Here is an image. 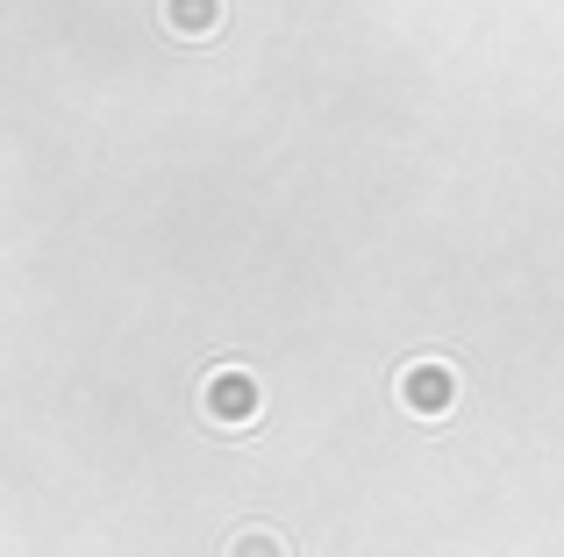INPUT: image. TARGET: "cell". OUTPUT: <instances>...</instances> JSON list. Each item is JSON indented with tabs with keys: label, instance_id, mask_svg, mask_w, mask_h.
<instances>
[{
	"label": "cell",
	"instance_id": "277c9868",
	"mask_svg": "<svg viewBox=\"0 0 564 557\" xmlns=\"http://www.w3.org/2000/svg\"><path fill=\"white\" fill-rule=\"evenodd\" d=\"M180 22L186 29H207V22H215V8H207V0H180Z\"/></svg>",
	"mask_w": 564,
	"mask_h": 557
},
{
	"label": "cell",
	"instance_id": "6da1fadb",
	"mask_svg": "<svg viewBox=\"0 0 564 557\" xmlns=\"http://www.w3.org/2000/svg\"><path fill=\"white\" fill-rule=\"evenodd\" d=\"M200 401H207V422L243 429V422H258V379H250V372H215L200 386Z\"/></svg>",
	"mask_w": 564,
	"mask_h": 557
},
{
	"label": "cell",
	"instance_id": "3957f363",
	"mask_svg": "<svg viewBox=\"0 0 564 557\" xmlns=\"http://www.w3.org/2000/svg\"><path fill=\"white\" fill-rule=\"evenodd\" d=\"M229 557H286V550H279L264 529H250V536H236V544H229Z\"/></svg>",
	"mask_w": 564,
	"mask_h": 557
},
{
	"label": "cell",
	"instance_id": "7a4b0ae2",
	"mask_svg": "<svg viewBox=\"0 0 564 557\" xmlns=\"http://www.w3.org/2000/svg\"><path fill=\"white\" fill-rule=\"evenodd\" d=\"M451 372H443V364H414L408 379H400V401L414 407V415H443V407H451Z\"/></svg>",
	"mask_w": 564,
	"mask_h": 557
}]
</instances>
